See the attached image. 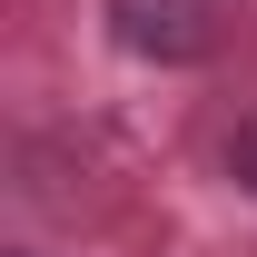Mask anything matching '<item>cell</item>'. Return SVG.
<instances>
[{"label": "cell", "instance_id": "obj_1", "mask_svg": "<svg viewBox=\"0 0 257 257\" xmlns=\"http://www.w3.org/2000/svg\"><path fill=\"white\" fill-rule=\"evenodd\" d=\"M119 40L128 50H159V60H208V0H119Z\"/></svg>", "mask_w": 257, "mask_h": 257}]
</instances>
